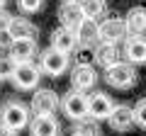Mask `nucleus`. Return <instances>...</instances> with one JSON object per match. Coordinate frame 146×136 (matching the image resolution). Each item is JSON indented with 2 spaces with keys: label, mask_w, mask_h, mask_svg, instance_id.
Listing matches in <instances>:
<instances>
[{
  "label": "nucleus",
  "mask_w": 146,
  "mask_h": 136,
  "mask_svg": "<svg viewBox=\"0 0 146 136\" xmlns=\"http://www.w3.org/2000/svg\"><path fill=\"white\" fill-rule=\"evenodd\" d=\"M29 107L20 100H7L5 105L0 107V124H5L7 129L12 131H20L29 124Z\"/></svg>",
  "instance_id": "obj_1"
},
{
  "label": "nucleus",
  "mask_w": 146,
  "mask_h": 136,
  "mask_svg": "<svg viewBox=\"0 0 146 136\" xmlns=\"http://www.w3.org/2000/svg\"><path fill=\"white\" fill-rule=\"evenodd\" d=\"M68 66H71V56H68V53L58 51V49H54V46H49L46 51H42L39 71H42L44 75H49V78H61L68 71Z\"/></svg>",
  "instance_id": "obj_2"
},
{
  "label": "nucleus",
  "mask_w": 146,
  "mask_h": 136,
  "mask_svg": "<svg viewBox=\"0 0 146 136\" xmlns=\"http://www.w3.org/2000/svg\"><path fill=\"white\" fill-rule=\"evenodd\" d=\"M105 80L117 90H129L136 83V71L129 61H117L105 68Z\"/></svg>",
  "instance_id": "obj_3"
},
{
  "label": "nucleus",
  "mask_w": 146,
  "mask_h": 136,
  "mask_svg": "<svg viewBox=\"0 0 146 136\" xmlns=\"http://www.w3.org/2000/svg\"><path fill=\"white\" fill-rule=\"evenodd\" d=\"M58 107L63 110V114H66L71 121H80V119L88 117V95H83V90L71 88V90L61 97Z\"/></svg>",
  "instance_id": "obj_4"
},
{
  "label": "nucleus",
  "mask_w": 146,
  "mask_h": 136,
  "mask_svg": "<svg viewBox=\"0 0 146 136\" xmlns=\"http://www.w3.org/2000/svg\"><path fill=\"white\" fill-rule=\"evenodd\" d=\"M39 78H42V71L34 66L32 61H25V63H17L15 73H12V83H15L17 90H34L39 85Z\"/></svg>",
  "instance_id": "obj_5"
},
{
  "label": "nucleus",
  "mask_w": 146,
  "mask_h": 136,
  "mask_svg": "<svg viewBox=\"0 0 146 136\" xmlns=\"http://www.w3.org/2000/svg\"><path fill=\"white\" fill-rule=\"evenodd\" d=\"M58 95L54 90H46V88H39L34 90L32 95V105H29V112L32 114H54L58 110Z\"/></svg>",
  "instance_id": "obj_6"
},
{
  "label": "nucleus",
  "mask_w": 146,
  "mask_h": 136,
  "mask_svg": "<svg viewBox=\"0 0 146 136\" xmlns=\"http://www.w3.org/2000/svg\"><path fill=\"white\" fill-rule=\"evenodd\" d=\"M127 37V27L122 17H107L98 24V42H110V44H119Z\"/></svg>",
  "instance_id": "obj_7"
},
{
  "label": "nucleus",
  "mask_w": 146,
  "mask_h": 136,
  "mask_svg": "<svg viewBox=\"0 0 146 136\" xmlns=\"http://www.w3.org/2000/svg\"><path fill=\"white\" fill-rule=\"evenodd\" d=\"M95 80H98V73H95L93 63H76L71 71V85L76 90H90L95 85Z\"/></svg>",
  "instance_id": "obj_8"
},
{
  "label": "nucleus",
  "mask_w": 146,
  "mask_h": 136,
  "mask_svg": "<svg viewBox=\"0 0 146 136\" xmlns=\"http://www.w3.org/2000/svg\"><path fill=\"white\" fill-rule=\"evenodd\" d=\"M124 56L131 66L146 63V39L141 34H129L124 39Z\"/></svg>",
  "instance_id": "obj_9"
},
{
  "label": "nucleus",
  "mask_w": 146,
  "mask_h": 136,
  "mask_svg": "<svg viewBox=\"0 0 146 136\" xmlns=\"http://www.w3.org/2000/svg\"><path fill=\"white\" fill-rule=\"evenodd\" d=\"M32 136H58L61 134V124L56 121L54 114H34V119L29 121Z\"/></svg>",
  "instance_id": "obj_10"
},
{
  "label": "nucleus",
  "mask_w": 146,
  "mask_h": 136,
  "mask_svg": "<svg viewBox=\"0 0 146 136\" xmlns=\"http://www.w3.org/2000/svg\"><path fill=\"white\" fill-rule=\"evenodd\" d=\"M112 107H115V102H112L105 92H93L88 97V117H93L95 121L107 119L110 112H112Z\"/></svg>",
  "instance_id": "obj_11"
},
{
  "label": "nucleus",
  "mask_w": 146,
  "mask_h": 136,
  "mask_svg": "<svg viewBox=\"0 0 146 136\" xmlns=\"http://www.w3.org/2000/svg\"><path fill=\"white\" fill-rule=\"evenodd\" d=\"M83 10H80L78 0H61V7H58V22L68 29H76L78 22L83 20Z\"/></svg>",
  "instance_id": "obj_12"
},
{
  "label": "nucleus",
  "mask_w": 146,
  "mask_h": 136,
  "mask_svg": "<svg viewBox=\"0 0 146 136\" xmlns=\"http://www.w3.org/2000/svg\"><path fill=\"white\" fill-rule=\"evenodd\" d=\"M107 121L115 131H129L134 126V112H131L129 105H115L110 117H107Z\"/></svg>",
  "instance_id": "obj_13"
},
{
  "label": "nucleus",
  "mask_w": 146,
  "mask_h": 136,
  "mask_svg": "<svg viewBox=\"0 0 146 136\" xmlns=\"http://www.w3.org/2000/svg\"><path fill=\"white\" fill-rule=\"evenodd\" d=\"M76 44H78V37H76V32L68 29V27H63V24H61L58 29H54V32H51V46H54V49H58V51L71 53Z\"/></svg>",
  "instance_id": "obj_14"
},
{
  "label": "nucleus",
  "mask_w": 146,
  "mask_h": 136,
  "mask_svg": "<svg viewBox=\"0 0 146 136\" xmlns=\"http://www.w3.org/2000/svg\"><path fill=\"white\" fill-rule=\"evenodd\" d=\"M122 20H124L127 34H144L146 32V7H141V5L131 7Z\"/></svg>",
  "instance_id": "obj_15"
},
{
  "label": "nucleus",
  "mask_w": 146,
  "mask_h": 136,
  "mask_svg": "<svg viewBox=\"0 0 146 136\" xmlns=\"http://www.w3.org/2000/svg\"><path fill=\"white\" fill-rule=\"evenodd\" d=\"M119 46L117 44H110V42H100V44H95V63L98 66H102V68H107V66H112V63H117L119 61Z\"/></svg>",
  "instance_id": "obj_16"
},
{
  "label": "nucleus",
  "mask_w": 146,
  "mask_h": 136,
  "mask_svg": "<svg viewBox=\"0 0 146 136\" xmlns=\"http://www.w3.org/2000/svg\"><path fill=\"white\" fill-rule=\"evenodd\" d=\"M7 32H10L12 39H34L36 37V24H32L27 17H12L10 24H7Z\"/></svg>",
  "instance_id": "obj_17"
},
{
  "label": "nucleus",
  "mask_w": 146,
  "mask_h": 136,
  "mask_svg": "<svg viewBox=\"0 0 146 136\" xmlns=\"http://www.w3.org/2000/svg\"><path fill=\"white\" fill-rule=\"evenodd\" d=\"M36 53V42L34 39H15L10 46V56L15 58L17 63H25V61H32Z\"/></svg>",
  "instance_id": "obj_18"
},
{
  "label": "nucleus",
  "mask_w": 146,
  "mask_h": 136,
  "mask_svg": "<svg viewBox=\"0 0 146 136\" xmlns=\"http://www.w3.org/2000/svg\"><path fill=\"white\" fill-rule=\"evenodd\" d=\"M73 32H76L78 42H83V44H98V20H93V17H83Z\"/></svg>",
  "instance_id": "obj_19"
},
{
  "label": "nucleus",
  "mask_w": 146,
  "mask_h": 136,
  "mask_svg": "<svg viewBox=\"0 0 146 136\" xmlns=\"http://www.w3.org/2000/svg\"><path fill=\"white\" fill-rule=\"evenodd\" d=\"M78 5L83 10V15L93 17V20H98L107 12V0H78Z\"/></svg>",
  "instance_id": "obj_20"
},
{
  "label": "nucleus",
  "mask_w": 146,
  "mask_h": 136,
  "mask_svg": "<svg viewBox=\"0 0 146 136\" xmlns=\"http://www.w3.org/2000/svg\"><path fill=\"white\" fill-rule=\"evenodd\" d=\"M100 121H95L93 117H85L76 124V129L71 131V136H100Z\"/></svg>",
  "instance_id": "obj_21"
},
{
  "label": "nucleus",
  "mask_w": 146,
  "mask_h": 136,
  "mask_svg": "<svg viewBox=\"0 0 146 136\" xmlns=\"http://www.w3.org/2000/svg\"><path fill=\"white\" fill-rule=\"evenodd\" d=\"M71 53H76V63H95V44L78 42Z\"/></svg>",
  "instance_id": "obj_22"
},
{
  "label": "nucleus",
  "mask_w": 146,
  "mask_h": 136,
  "mask_svg": "<svg viewBox=\"0 0 146 136\" xmlns=\"http://www.w3.org/2000/svg\"><path fill=\"white\" fill-rule=\"evenodd\" d=\"M15 68H17V61L12 56H3L0 53V80H10L12 73H15Z\"/></svg>",
  "instance_id": "obj_23"
},
{
  "label": "nucleus",
  "mask_w": 146,
  "mask_h": 136,
  "mask_svg": "<svg viewBox=\"0 0 146 136\" xmlns=\"http://www.w3.org/2000/svg\"><path fill=\"white\" fill-rule=\"evenodd\" d=\"M17 7H20L25 15H34L44 7V0H17Z\"/></svg>",
  "instance_id": "obj_24"
},
{
  "label": "nucleus",
  "mask_w": 146,
  "mask_h": 136,
  "mask_svg": "<svg viewBox=\"0 0 146 136\" xmlns=\"http://www.w3.org/2000/svg\"><path fill=\"white\" fill-rule=\"evenodd\" d=\"M134 112V124H139L141 129H146V97L136 102V107H131Z\"/></svg>",
  "instance_id": "obj_25"
},
{
  "label": "nucleus",
  "mask_w": 146,
  "mask_h": 136,
  "mask_svg": "<svg viewBox=\"0 0 146 136\" xmlns=\"http://www.w3.org/2000/svg\"><path fill=\"white\" fill-rule=\"evenodd\" d=\"M12 42H15V39L10 37V32H7V29H3V32H0V51H10Z\"/></svg>",
  "instance_id": "obj_26"
},
{
  "label": "nucleus",
  "mask_w": 146,
  "mask_h": 136,
  "mask_svg": "<svg viewBox=\"0 0 146 136\" xmlns=\"http://www.w3.org/2000/svg\"><path fill=\"white\" fill-rule=\"evenodd\" d=\"M10 20H12V15H10L7 10H3V7H0V32H3V29H7Z\"/></svg>",
  "instance_id": "obj_27"
},
{
  "label": "nucleus",
  "mask_w": 146,
  "mask_h": 136,
  "mask_svg": "<svg viewBox=\"0 0 146 136\" xmlns=\"http://www.w3.org/2000/svg\"><path fill=\"white\" fill-rule=\"evenodd\" d=\"M0 136H17V131H12V129H7L5 124H0Z\"/></svg>",
  "instance_id": "obj_28"
},
{
  "label": "nucleus",
  "mask_w": 146,
  "mask_h": 136,
  "mask_svg": "<svg viewBox=\"0 0 146 136\" xmlns=\"http://www.w3.org/2000/svg\"><path fill=\"white\" fill-rule=\"evenodd\" d=\"M5 3H7V0H0V7H5Z\"/></svg>",
  "instance_id": "obj_29"
}]
</instances>
